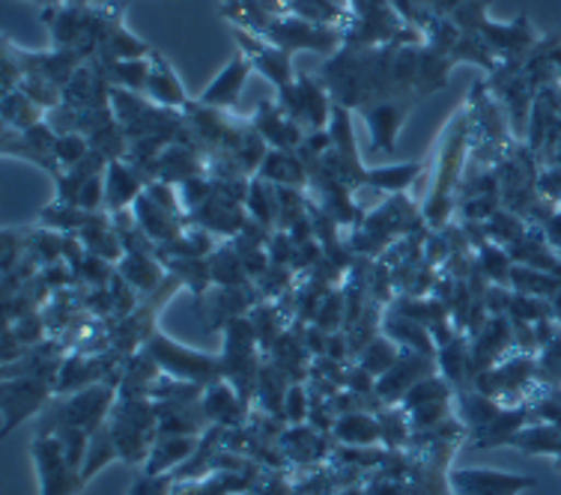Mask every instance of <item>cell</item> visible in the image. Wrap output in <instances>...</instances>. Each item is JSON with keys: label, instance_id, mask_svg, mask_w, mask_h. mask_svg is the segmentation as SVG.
<instances>
[{"label": "cell", "instance_id": "1", "mask_svg": "<svg viewBox=\"0 0 561 495\" xmlns=\"http://www.w3.org/2000/svg\"><path fill=\"white\" fill-rule=\"evenodd\" d=\"M466 138H469V119H466V111H460L445 129V150L439 152V164H436V183H433L427 204L421 206L424 225L431 230H443L454 212V200L463 183Z\"/></svg>", "mask_w": 561, "mask_h": 495}, {"label": "cell", "instance_id": "2", "mask_svg": "<svg viewBox=\"0 0 561 495\" xmlns=\"http://www.w3.org/2000/svg\"><path fill=\"white\" fill-rule=\"evenodd\" d=\"M117 394V385H111V382L81 388V391L69 394L64 403H57L55 410L45 415L36 436H55L57 430H66V427H78V430H87L93 436L99 427L108 424Z\"/></svg>", "mask_w": 561, "mask_h": 495}, {"label": "cell", "instance_id": "3", "mask_svg": "<svg viewBox=\"0 0 561 495\" xmlns=\"http://www.w3.org/2000/svg\"><path fill=\"white\" fill-rule=\"evenodd\" d=\"M144 349L150 353L162 373L173 379H183V382H195L201 388L216 385L225 379V365H221V356H209V353H197V349H188V346L176 344L168 334L156 332L144 344Z\"/></svg>", "mask_w": 561, "mask_h": 495}, {"label": "cell", "instance_id": "4", "mask_svg": "<svg viewBox=\"0 0 561 495\" xmlns=\"http://www.w3.org/2000/svg\"><path fill=\"white\" fill-rule=\"evenodd\" d=\"M263 39L278 45L284 51H317V55L332 57L344 45V33L337 27L305 22L299 15H275L270 27L263 31Z\"/></svg>", "mask_w": 561, "mask_h": 495}, {"label": "cell", "instance_id": "5", "mask_svg": "<svg viewBox=\"0 0 561 495\" xmlns=\"http://www.w3.org/2000/svg\"><path fill=\"white\" fill-rule=\"evenodd\" d=\"M31 453L39 474V495H78L84 490V477L69 465L57 436H36Z\"/></svg>", "mask_w": 561, "mask_h": 495}, {"label": "cell", "instance_id": "6", "mask_svg": "<svg viewBox=\"0 0 561 495\" xmlns=\"http://www.w3.org/2000/svg\"><path fill=\"white\" fill-rule=\"evenodd\" d=\"M57 131L51 123H36L31 129L22 131H3V152L12 156V159H24V162H33L36 168H45V171L57 176V173H64L60 162H57Z\"/></svg>", "mask_w": 561, "mask_h": 495}, {"label": "cell", "instance_id": "7", "mask_svg": "<svg viewBox=\"0 0 561 495\" xmlns=\"http://www.w3.org/2000/svg\"><path fill=\"white\" fill-rule=\"evenodd\" d=\"M415 102H419L415 93H398V96L377 99V102H370V105L362 108V117H365L367 129H370L374 150H394L400 126H403V119H407V114H410Z\"/></svg>", "mask_w": 561, "mask_h": 495}, {"label": "cell", "instance_id": "8", "mask_svg": "<svg viewBox=\"0 0 561 495\" xmlns=\"http://www.w3.org/2000/svg\"><path fill=\"white\" fill-rule=\"evenodd\" d=\"M55 394V385L39 377H12L3 379V433H10L19 421L31 418L43 410L48 398Z\"/></svg>", "mask_w": 561, "mask_h": 495}, {"label": "cell", "instance_id": "9", "mask_svg": "<svg viewBox=\"0 0 561 495\" xmlns=\"http://www.w3.org/2000/svg\"><path fill=\"white\" fill-rule=\"evenodd\" d=\"M233 36H237V45L242 55L249 57L251 66L257 69L260 76L272 81V84L284 90V87L296 84V76H293V64H290V51H284L278 45L266 43L263 36L251 31H239L233 27Z\"/></svg>", "mask_w": 561, "mask_h": 495}, {"label": "cell", "instance_id": "10", "mask_svg": "<svg viewBox=\"0 0 561 495\" xmlns=\"http://www.w3.org/2000/svg\"><path fill=\"white\" fill-rule=\"evenodd\" d=\"M538 481L526 474H507L496 469H454L448 474L451 495H519Z\"/></svg>", "mask_w": 561, "mask_h": 495}, {"label": "cell", "instance_id": "11", "mask_svg": "<svg viewBox=\"0 0 561 495\" xmlns=\"http://www.w3.org/2000/svg\"><path fill=\"white\" fill-rule=\"evenodd\" d=\"M439 373V365L433 356H421L412 349H403V356L386 377L377 379V398L382 400V406H400V400L407 398V391L412 385H419L421 379Z\"/></svg>", "mask_w": 561, "mask_h": 495}, {"label": "cell", "instance_id": "12", "mask_svg": "<svg viewBox=\"0 0 561 495\" xmlns=\"http://www.w3.org/2000/svg\"><path fill=\"white\" fill-rule=\"evenodd\" d=\"M249 119L272 150L296 152L302 147L305 135H308L299 123H293V119L280 111L278 102H260V108H254V114H251Z\"/></svg>", "mask_w": 561, "mask_h": 495}, {"label": "cell", "instance_id": "13", "mask_svg": "<svg viewBox=\"0 0 561 495\" xmlns=\"http://www.w3.org/2000/svg\"><path fill=\"white\" fill-rule=\"evenodd\" d=\"M251 69H254V66H251L249 57L239 51V55L230 57V64H227L225 69H221V72L213 78V84L206 87L204 93L197 96V102H201V105H206V108L233 111L237 108L242 87H245V81H249Z\"/></svg>", "mask_w": 561, "mask_h": 495}, {"label": "cell", "instance_id": "14", "mask_svg": "<svg viewBox=\"0 0 561 495\" xmlns=\"http://www.w3.org/2000/svg\"><path fill=\"white\" fill-rule=\"evenodd\" d=\"M201 406H204L209 424L225 427V430H233V427H245V424H249V403L239 398V391L230 385L227 379L206 388Z\"/></svg>", "mask_w": 561, "mask_h": 495}, {"label": "cell", "instance_id": "15", "mask_svg": "<svg viewBox=\"0 0 561 495\" xmlns=\"http://www.w3.org/2000/svg\"><path fill=\"white\" fill-rule=\"evenodd\" d=\"M278 445L284 460H290L296 465L323 463L325 457L332 453V445L325 439V433L313 430L311 424H290L287 430L280 433Z\"/></svg>", "mask_w": 561, "mask_h": 495}, {"label": "cell", "instance_id": "16", "mask_svg": "<svg viewBox=\"0 0 561 495\" xmlns=\"http://www.w3.org/2000/svg\"><path fill=\"white\" fill-rule=\"evenodd\" d=\"M144 188H147V180L140 176L135 164H129L126 159L111 162L105 171V212L114 216L119 209H131Z\"/></svg>", "mask_w": 561, "mask_h": 495}, {"label": "cell", "instance_id": "17", "mask_svg": "<svg viewBox=\"0 0 561 495\" xmlns=\"http://www.w3.org/2000/svg\"><path fill=\"white\" fill-rule=\"evenodd\" d=\"M131 212H135L138 225L144 227V233H147L156 245H168V242H173V239L180 237L185 227H188V218H180L173 216V212H168V209L156 204L147 192L135 200Z\"/></svg>", "mask_w": 561, "mask_h": 495}, {"label": "cell", "instance_id": "18", "mask_svg": "<svg viewBox=\"0 0 561 495\" xmlns=\"http://www.w3.org/2000/svg\"><path fill=\"white\" fill-rule=\"evenodd\" d=\"M201 439L197 436H159L152 441L150 457L144 463L147 474H173L183 463L195 457Z\"/></svg>", "mask_w": 561, "mask_h": 495}, {"label": "cell", "instance_id": "19", "mask_svg": "<svg viewBox=\"0 0 561 495\" xmlns=\"http://www.w3.org/2000/svg\"><path fill=\"white\" fill-rule=\"evenodd\" d=\"M535 421L529 403H519V406H502L496 418L484 424L481 430H476V448H499V445H511L526 424Z\"/></svg>", "mask_w": 561, "mask_h": 495}, {"label": "cell", "instance_id": "20", "mask_svg": "<svg viewBox=\"0 0 561 495\" xmlns=\"http://www.w3.org/2000/svg\"><path fill=\"white\" fill-rule=\"evenodd\" d=\"M144 93L156 105H162V108L183 111L188 105V96H185L183 84H180V76L173 72V66L159 51L150 55V78H147V90Z\"/></svg>", "mask_w": 561, "mask_h": 495}, {"label": "cell", "instance_id": "21", "mask_svg": "<svg viewBox=\"0 0 561 495\" xmlns=\"http://www.w3.org/2000/svg\"><path fill=\"white\" fill-rule=\"evenodd\" d=\"M257 176H263L272 185H290V188H308L311 185V173L308 164L302 162L299 152L290 150H270L266 159L260 164Z\"/></svg>", "mask_w": 561, "mask_h": 495}, {"label": "cell", "instance_id": "22", "mask_svg": "<svg viewBox=\"0 0 561 495\" xmlns=\"http://www.w3.org/2000/svg\"><path fill=\"white\" fill-rule=\"evenodd\" d=\"M117 272L129 280L144 299L159 292V287L168 280V269L156 254H123V260L117 263Z\"/></svg>", "mask_w": 561, "mask_h": 495}, {"label": "cell", "instance_id": "23", "mask_svg": "<svg viewBox=\"0 0 561 495\" xmlns=\"http://www.w3.org/2000/svg\"><path fill=\"white\" fill-rule=\"evenodd\" d=\"M382 334H389L394 344H400L403 349H412V353H421V356H433L439 353L436 346V337L431 334V329L419 320H410V316H400V313L386 311L382 316Z\"/></svg>", "mask_w": 561, "mask_h": 495}, {"label": "cell", "instance_id": "24", "mask_svg": "<svg viewBox=\"0 0 561 495\" xmlns=\"http://www.w3.org/2000/svg\"><path fill=\"white\" fill-rule=\"evenodd\" d=\"M90 254H96L102 260H111V263H119L123 260V242H119L117 230H114V218L111 212H93L90 221H87L81 230L76 233Z\"/></svg>", "mask_w": 561, "mask_h": 495}, {"label": "cell", "instance_id": "25", "mask_svg": "<svg viewBox=\"0 0 561 495\" xmlns=\"http://www.w3.org/2000/svg\"><path fill=\"white\" fill-rule=\"evenodd\" d=\"M332 436L350 448H370L379 445V418L374 412H346L337 415Z\"/></svg>", "mask_w": 561, "mask_h": 495}, {"label": "cell", "instance_id": "26", "mask_svg": "<svg viewBox=\"0 0 561 495\" xmlns=\"http://www.w3.org/2000/svg\"><path fill=\"white\" fill-rule=\"evenodd\" d=\"M209 272H213V287H249V284H254L230 239H221V245L209 254Z\"/></svg>", "mask_w": 561, "mask_h": 495}, {"label": "cell", "instance_id": "27", "mask_svg": "<svg viewBox=\"0 0 561 495\" xmlns=\"http://www.w3.org/2000/svg\"><path fill=\"white\" fill-rule=\"evenodd\" d=\"M454 60L448 55H439L436 48L424 43L421 45V64H419V78H415V96H433L436 90H443L451 76Z\"/></svg>", "mask_w": 561, "mask_h": 495}, {"label": "cell", "instance_id": "28", "mask_svg": "<svg viewBox=\"0 0 561 495\" xmlns=\"http://www.w3.org/2000/svg\"><path fill=\"white\" fill-rule=\"evenodd\" d=\"M511 448L535 453V457H559L561 453V430L547 421H531L514 436Z\"/></svg>", "mask_w": 561, "mask_h": 495}, {"label": "cell", "instance_id": "29", "mask_svg": "<svg viewBox=\"0 0 561 495\" xmlns=\"http://www.w3.org/2000/svg\"><path fill=\"white\" fill-rule=\"evenodd\" d=\"M245 212H249L251 221L278 230V185L266 183L263 176H251Z\"/></svg>", "mask_w": 561, "mask_h": 495}, {"label": "cell", "instance_id": "30", "mask_svg": "<svg viewBox=\"0 0 561 495\" xmlns=\"http://www.w3.org/2000/svg\"><path fill=\"white\" fill-rule=\"evenodd\" d=\"M251 329L257 334V344L263 353H270V346L278 341L280 334L287 332L290 325L284 320V304L280 302H266V299H260L249 313Z\"/></svg>", "mask_w": 561, "mask_h": 495}, {"label": "cell", "instance_id": "31", "mask_svg": "<svg viewBox=\"0 0 561 495\" xmlns=\"http://www.w3.org/2000/svg\"><path fill=\"white\" fill-rule=\"evenodd\" d=\"M424 171L421 162L386 164V168H367V185L379 194H403Z\"/></svg>", "mask_w": 561, "mask_h": 495}, {"label": "cell", "instance_id": "32", "mask_svg": "<svg viewBox=\"0 0 561 495\" xmlns=\"http://www.w3.org/2000/svg\"><path fill=\"white\" fill-rule=\"evenodd\" d=\"M400 356H403V346L394 344L389 334L379 332L377 337H374V341L358 353L356 365L365 367L367 373H374V377L379 379V377H386L391 367L398 365Z\"/></svg>", "mask_w": 561, "mask_h": 495}, {"label": "cell", "instance_id": "33", "mask_svg": "<svg viewBox=\"0 0 561 495\" xmlns=\"http://www.w3.org/2000/svg\"><path fill=\"white\" fill-rule=\"evenodd\" d=\"M24 239H27V257H31L39 269L64 260L66 233H57L51 227L36 225L31 227V230H24Z\"/></svg>", "mask_w": 561, "mask_h": 495}, {"label": "cell", "instance_id": "34", "mask_svg": "<svg viewBox=\"0 0 561 495\" xmlns=\"http://www.w3.org/2000/svg\"><path fill=\"white\" fill-rule=\"evenodd\" d=\"M99 66H102L105 81H108L111 87H123V90H135V93H144V90H147V78H150V57H138V60H111V64H99Z\"/></svg>", "mask_w": 561, "mask_h": 495}, {"label": "cell", "instance_id": "35", "mask_svg": "<svg viewBox=\"0 0 561 495\" xmlns=\"http://www.w3.org/2000/svg\"><path fill=\"white\" fill-rule=\"evenodd\" d=\"M476 266L486 275L490 284H502V287H511V272H514V257L507 254V248L496 245V242H484V245L476 251Z\"/></svg>", "mask_w": 561, "mask_h": 495}, {"label": "cell", "instance_id": "36", "mask_svg": "<svg viewBox=\"0 0 561 495\" xmlns=\"http://www.w3.org/2000/svg\"><path fill=\"white\" fill-rule=\"evenodd\" d=\"M45 111L27 99L22 90H12V93H3V123H7V129L12 131H22L31 129L36 123H43Z\"/></svg>", "mask_w": 561, "mask_h": 495}, {"label": "cell", "instance_id": "37", "mask_svg": "<svg viewBox=\"0 0 561 495\" xmlns=\"http://www.w3.org/2000/svg\"><path fill=\"white\" fill-rule=\"evenodd\" d=\"M119 460L117 453V445H114V436H111L108 424L105 427H99L93 436H90V448H87V460H84V469H81V477H84V484L99 474L108 463Z\"/></svg>", "mask_w": 561, "mask_h": 495}, {"label": "cell", "instance_id": "38", "mask_svg": "<svg viewBox=\"0 0 561 495\" xmlns=\"http://www.w3.org/2000/svg\"><path fill=\"white\" fill-rule=\"evenodd\" d=\"M486 230V239L490 242H496V245L502 248H511L517 239L526 237V230H529V225H526V218L517 216V212H511V209H499L496 216L490 218L484 225Z\"/></svg>", "mask_w": 561, "mask_h": 495}, {"label": "cell", "instance_id": "39", "mask_svg": "<svg viewBox=\"0 0 561 495\" xmlns=\"http://www.w3.org/2000/svg\"><path fill=\"white\" fill-rule=\"evenodd\" d=\"M90 216H93V212H84L81 206L57 204V200H51V204L39 212V225L51 227L57 233H78V230L90 221Z\"/></svg>", "mask_w": 561, "mask_h": 495}, {"label": "cell", "instance_id": "40", "mask_svg": "<svg viewBox=\"0 0 561 495\" xmlns=\"http://www.w3.org/2000/svg\"><path fill=\"white\" fill-rule=\"evenodd\" d=\"M114 275H117V263L96 257V254H87V257L81 260V266L76 269L78 287H87V290H93V287H108L111 280H114Z\"/></svg>", "mask_w": 561, "mask_h": 495}, {"label": "cell", "instance_id": "41", "mask_svg": "<svg viewBox=\"0 0 561 495\" xmlns=\"http://www.w3.org/2000/svg\"><path fill=\"white\" fill-rule=\"evenodd\" d=\"M90 150H93V147H90V138H87L84 131H57L55 152L57 162H60L64 171H72Z\"/></svg>", "mask_w": 561, "mask_h": 495}, {"label": "cell", "instance_id": "42", "mask_svg": "<svg viewBox=\"0 0 561 495\" xmlns=\"http://www.w3.org/2000/svg\"><path fill=\"white\" fill-rule=\"evenodd\" d=\"M311 415V391L305 382H293L287 398H284V421L287 424H308Z\"/></svg>", "mask_w": 561, "mask_h": 495}, {"label": "cell", "instance_id": "43", "mask_svg": "<svg viewBox=\"0 0 561 495\" xmlns=\"http://www.w3.org/2000/svg\"><path fill=\"white\" fill-rule=\"evenodd\" d=\"M176 490V477L173 474H140L131 484L129 495H173Z\"/></svg>", "mask_w": 561, "mask_h": 495}, {"label": "cell", "instance_id": "44", "mask_svg": "<svg viewBox=\"0 0 561 495\" xmlns=\"http://www.w3.org/2000/svg\"><path fill=\"white\" fill-rule=\"evenodd\" d=\"M266 251H270L272 266H284V269H293V257H296V242H293L287 230H275V233H272V239H270V245H266Z\"/></svg>", "mask_w": 561, "mask_h": 495}, {"label": "cell", "instance_id": "45", "mask_svg": "<svg viewBox=\"0 0 561 495\" xmlns=\"http://www.w3.org/2000/svg\"><path fill=\"white\" fill-rule=\"evenodd\" d=\"M543 237H547V242L552 245V251H559L561 254V209L543 225Z\"/></svg>", "mask_w": 561, "mask_h": 495}, {"label": "cell", "instance_id": "46", "mask_svg": "<svg viewBox=\"0 0 561 495\" xmlns=\"http://www.w3.org/2000/svg\"><path fill=\"white\" fill-rule=\"evenodd\" d=\"M463 3H469V0H436V3H433V12H436V15H451V12L457 10V7H463Z\"/></svg>", "mask_w": 561, "mask_h": 495}]
</instances>
